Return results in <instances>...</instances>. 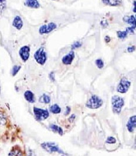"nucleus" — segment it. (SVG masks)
<instances>
[{
    "mask_svg": "<svg viewBox=\"0 0 136 156\" xmlns=\"http://www.w3.org/2000/svg\"><path fill=\"white\" fill-rule=\"evenodd\" d=\"M103 103V100L97 95L92 96L86 103L87 108L92 109H96L102 106Z\"/></svg>",
    "mask_w": 136,
    "mask_h": 156,
    "instance_id": "20e7f679",
    "label": "nucleus"
},
{
    "mask_svg": "<svg viewBox=\"0 0 136 156\" xmlns=\"http://www.w3.org/2000/svg\"><path fill=\"white\" fill-rule=\"evenodd\" d=\"M134 8L133 9V11H134V13H136V1H134Z\"/></svg>",
    "mask_w": 136,
    "mask_h": 156,
    "instance_id": "473e14b6",
    "label": "nucleus"
},
{
    "mask_svg": "<svg viewBox=\"0 0 136 156\" xmlns=\"http://www.w3.org/2000/svg\"><path fill=\"white\" fill-rule=\"evenodd\" d=\"M136 127V116H133L130 117L127 123V127L129 132H133Z\"/></svg>",
    "mask_w": 136,
    "mask_h": 156,
    "instance_id": "9b49d317",
    "label": "nucleus"
},
{
    "mask_svg": "<svg viewBox=\"0 0 136 156\" xmlns=\"http://www.w3.org/2000/svg\"><path fill=\"white\" fill-rule=\"evenodd\" d=\"M131 86V82L126 79H122L120 81V83L117 87V91L121 94L126 93Z\"/></svg>",
    "mask_w": 136,
    "mask_h": 156,
    "instance_id": "0eeeda50",
    "label": "nucleus"
},
{
    "mask_svg": "<svg viewBox=\"0 0 136 156\" xmlns=\"http://www.w3.org/2000/svg\"><path fill=\"white\" fill-rule=\"evenodd\" d=\"M116 139L112 136L108 137L107 140L106 141V143H108V144H114V143H116Z\"/></svg>",
    "mask_w": 136,
    "mask_h": 156,
    "instance_id": "393cba45",
    "label": "nucleus"
},
{
    "mask_svg": "<svg viewBox=\"0 0 136 156\" xmlns=\"http://www.w3.org/2000/svg\"><path fill=\"white\" fill-rule=\"evenodd\" d=\"M102 1L105 5L112 6V7L120 6L122 4V0H102Z\"/></svg>",
    "mask_w": 136,
    "mask_h": 156,
    "instance_id": "4468645a",
    "label": "nucleus"
},
{
    "mask_svg": "<svg viewBox=\"0 0 136 156\" xmlns=\"http://www.w3.org/2000/svg\"><path fill=\"white\" fill-rule=\"evenodd\" d=\"M33 113L36 119L40 121L47 119L49 116V113L47 110L42 109L37 107L33 108Z\"/></svg>",
    "mask_w": 136,
    "mask_h": 156,
    "instance_id": "39448f33",
    "label": "nucleus"
},
{
    "mask_svg": "<svg viewBox=\"0 0 136 156\" xmlns=\"http://www.w3.org/2000/svg\"><path fill=\"white\" fill-rule=\"evenodd\" d=\"M104 40H105V41L106 42H109L110 41V38L109 37V36H106V37H105V38H104Z\"/></svg>",
    "mask_w": 136,
    "mask_h": 156,
    "instance_id": "2f4dec72",
    "label": "nucleus"
},
{
    "mask_svg": "<svg viewBox=\"0 0 136 156\" xmlns=\"http://www.w3.org/2000/svg\"><path fill=\"white\" fill-rule=\"evenodd\" d=\"M71 108H70V107H69V106H67V107H66V112H65V115L66 116V115H69V114L70 113V112H71Z\"/></svg>",
    "mask_w": 136,
    "mask_h": 156,
    "instance_id": "c85d7f7f",
    "label": "nucleus"
},
{
    "mask_svg": "<svg viewBox=\"0 0 136 156\" xmlns=\"http://www.w3.org/2000/svg\"><path fill=\"white\" fill-rule=\"evenodd\" d=\"M117 37L120 39H124L127 37L128 33L126 31H117Z\"/></svg>",
    "mask_w": 136,
    "mask_h": 156,
    "instance_id": "5701e85b",
    "label": "nucleus"
},
{
    "mask_svg": "<svg viewBox=\"0 0 136 156\" xmlns=\"http://www.w3.org/2000/svg\"><path fill=\"white\" fill-rule=\"evenodd\" d=\"M24 98L25 100L29 103H33L35 102V98L33 93L31 90H26L24 94Z\"/></svg>",
    "mask_w": 136,
    "mask_h": 156,
    "instance_id": "ddd939ff",
    "label": "nucleus"
},
{
    "mask_svg": "<svg viewBox=\"0 0 136 156\" xmlns=\"http://www.w3.org/2000/svg\"><path fill=\"white\" fill-rule=\"evenodd\" d=\"M112 105L113 113L119 114L124 105V101L123 98L120 96L116 95L113 96L112 98Z\"/></svg>",
    "mask_w": 136,
    "mask_h": 156,
    "instance_id": "f257e3e1",
    "label": "nucleus"
},
{
    "mask_svg": "<svg viewBox=\"0 0 136 156\" xmlns=\"http://www.w3.org/2000/svg\"><path fill=\"white\" fill-rule=\"evenodd\" d=\"M39 101L40 103H49L51 101V98L49 96H48L46 94H42L39 99Z\"/></svg>",
    "mask_w": 136,
    "mask_h": 156,
    "instance_id": "412c9836",
    "label": "nucleus"
},
{
    "mask_svg": "<svg viewBox=\"0 0 136 156\" xmlns=\"http://www.w3.org/2000/svg\"><path fill=\"white\" fill-rule=\"evenodd\" d=\"M8 156H24L23 151L19 147H14L8 154Z\"/></svg>",
    "mask_w": 136,
    "mask_h": 156,
    "instance_id": "2eb2a0df",
    "label": "nucleus"
},
{
    "mask_svg": "<svg viewBox=\"0 0 136 156\" xmlns=\"http://www.w3.org/2000/svg\"><path fill=\"white\" fill-rule=\"evenodd\" d=\"M49 110L50 112L54 114H58L60 113L61 112V108L57 104H55L51 106Z\"/></svg>",
    "mask_w": 136,
    "mask_h": 156,
    "instance_id": "aec40b11",
    "label": "nucleus"
},
{
    "mask_svg": "<svg viewBox=\"0 0 136 156\" xmlns=\"http://www.w3.org/2000/svg\"><path fill=\"white\" fill-rule=\"evenodd\" d=\"M41 147L46 150L48 153H58L65 154L64 151L59 147V146L54 142H44L40 144Z\"/></svg>",
    "mask_w": 136,
    "mask_h": 156,
    "instance_id": "7ed1b4c3",
    "label": "nucleus"
},
{
    "mask_svg": "<svg viewBox=\"0 0 136 156\" xmlns=\"http://www.w3.org/2000/svg\"><path fill=\"white\" fill-rule=\"evenodd\" d=\"M7 7V0H0V16L4 12Z\"/></svg>",
    "mask_w": 136,
    "mask_h": 156,
    "instance_id": "a211bd4d",
    "label": "nucleus"
},
{
    "mask_svg": "<svg viewBox=\"0 0 136 156\" xmlns=\"http://www.w3.org/2000/svg\"><path fill=\"white\" fill-rule=\"evenodd\" d=\"M81 45H82V44L80 43V42H76L72 45V49H75L78 48H79L81 47Z\"/></svg>",
    "mask_w": 136,
    "mask_h": 156,
    "instance_id": "a878e982",
    "label": "nucleus"
},
{
    "mask_svg": "<svg viewBox=\"0 0 136 156\" xmlns=\"http://www.w3.org/2000/svg\"><path fill=\"white\" fill-rule=\"evenodd\" d=\"M7 117L6 115L0 110V126H3L7 124Z\"/></svg>",
    "mask_w": 136,
    "mask_h": 156,
    "instance_id": "f3484780",
    "label": "nucleus"
},
{
    "mask_svg": "<svg viewBox=\"0 0 136 156\" xmlns=\"http://www.w3.org/2000/svg\"><path fill=\"white\" fill-rule=\"evenodd\" d=\"M50 128L54 132H56V133H59L60 135L62 136L64 134V132L63 130L61 127L55 125H50Z\"/></svg>",
    "mask_w": 136,
    "mask_h": 156,
    "instance_id": "6ab92c4d",
    "label": "nucleus"
},
{
    "mask_svg": "<svg viewBox=\"0 0 136 156\" xmlns=\"http://www.w3.org/2000/svg\"><path fill=\"white\" fill-rule=\"evenodd\" d=\"M21 66L18 65H14L12 67V69H11V75H12V76H16V75L18 74V73L19 72V71L21 70Z\"/></svg>",
    "mask_w": 136,
    "mask_h": 156,
    "instance_id": "4be33fe9",
    "label": "nucleus"
},
{
    "mask_svg": "<svg viewBox=\"0 0 136 156\" xmlns=\"http://www.w3.org/2000/svg\"><path fill=\"white\" fill-rule=\"evenodd\" d=\"M33 58L35 61L40 65H44L47 60V55L44 47H40L34 53Z\"/></svg>",
    "mask_w": 136,
    "mask_h": 156,
    "instance_id": "f03ea898",
    "label": "nucleus"
},
{
    "mask_svg": "<svg viewBox=\"0 0 136 156\" xmlns=\"http://www.w3.org/2000/svg\"><path fill=\"white\" fill-rule=\"evenodd\" d=\"M96 64L97 66V68L99 69H102L103 68V66H104V62L100 59H99L96 60Z\"/></svg>",
    "mask_w": 136,
    "mask_h": 156,
    "instance_id": "b1692460",
    "label": "nucleus"
},
{
    "mask_svg": "<svg viewBox=\"0 0 136 156\" xmlns=\"http://www.w3.org/2000/svg\"><path fill=\"white\" fill-rule=\"evenodd\" d=\"M136 27L133 26L132 27H127L126 29V31L127 32V33H134V30L135 29Z\"/></svg>",
    "mask_w": 136,
    "mask_h": 156,
    "instance_id": "bb28decb",
    "label": "nucleus"
},
{
    "mask_svg": "<svg viewBox=\"0 0 136 156\" xmlns=\"http://www.w3.org/2000/svg\"><path fill=\"white\" fill-rule=\"evenodd\" d=\"M49 78L52 81H54L55 80V77H54V72H51L50 74H49Z\"/></svg>",
    "mask_w": 136,
    "mask_h": 156,
    "instance_id": "c756f323",
    "label": "nucleus"
},
{
    "mask_svg": "<svg viewBox=\"0 0 136 156\" xmlns=\"http://www.w3.org/2000/svg\"><path fill=\"white\" fill-rule=\"evenodd\" d=\"M75 117H76L75 115H72L71 116V117L69 118V121L71 123H72V122H73V120H75Z\"/></svg>",
    "mask_w": 136,
    "mask_h": 156,
    "instance_id": "7c9ffc66",
    "label": "nucleus"
},
{
    "mask_svg": "<svg viewBox=\"0 0 136 156\" xmlns=\"http://www.w3.org/2000/svg\"><path fill=\"white\" fill-rule=\"evenodd\" d=\"M75 58V53L73 51L70 52L68 54L65 55L62 58V62L65 65H71Z\"/></svg>",
    "mask_w": 136,
    "mask_h": 156,
    "instance_id": "f8f14e48",
    "label": "nucleus"
},
{
    "mask_svg": "<svg viewBox=\"0 0 136 156\" xmlns=\"http://www.w3.org/2000/svg\"><path fill=\"white\" fill-rule=\"evenodd\" d=\"M127 51H128V52H133V51H135V47L131 46V47H128L127 48Z\"/></svg>",
    "mask_w": 136,
    "mask_h": 156,
    "instance_id": "cd10ccee",
    "label": "nucleus"
},
{
    "mask_svg": "<svg viewBox=\"0 0 136 156\" xmlns=\"http://www.w3.org/2000/svg\"><path fill=\"white\" fill-rule=\"evenodd\" d=\"M124 21L126 23L132 25L134 27H136V17L134 16H125L124 18Z\"/></svg>",
    "mask_w": 136,
    "mask_h": 156,
    "instance_id": "dca6fc26",
    "label": "nucleus"
},
{
    "mask_svg": "<svg viewBox=\"0 0 136 156\" xmlns=\"http://www.w3.org/2000/svg\"><path fill=\"white\" fill-rule=\"evenodd\" d=\"M25 6L28 8L38 9L40 7V3L38 0H25Z\"/></svg>",
    "mask_w": 136,
    "mask_h": 156,
    "instance_id": "9d476101",
    "label": "nucleus"
},
{
    "mask_svg": "<svg viewBox=\"0 0 136 156\" xmlns=\"http://www.w3.org/2000/svg\"><path fill=\"white\" fill-rule=\"evenodd\" d=\"M12 25L13 27H14L17 30H21L24 26V23L22 18L19 16H16L13 19Z\"/></svg>",
    "mask_w": 136,
    "mask_h": 156,
    "instance_id": "1a4fd4ad",
    "label": "nucleus"
},
{
    "mask_svg": "<svg viewBox=\"0 0 136 156\" xmlns=\"http://www.w3.org/2000/svg\"><path fill=\"white\" fill-rule=\"evenodd\" d=\"M31 48L28 45H24L21 47L19 50V56L21 60L25 62L28 61L30 57Z\"/></svg>",
    "mask_w": 136,
    "mask_h": 156,
    "instance_id": "423d86ee",
    "label": "nucleus"
},
{
    "mask_svg": "<svg viewBox=\"0 0 136 156\" xmlns=\"http://www.w3.org/2000/svg\"><path fill=\"white\" fill-rule=\"evenodd\" d=\"M57 25L55 23H50L48 24L43 25L40 27L39 29V32L41 35L47 34L56 29Z\"/></svg>",
    "mask_w": 136,
    "mask_h": 156,
    "instance_id": "6e6552de",
    "label": "nucleus"
}]
</instances>
